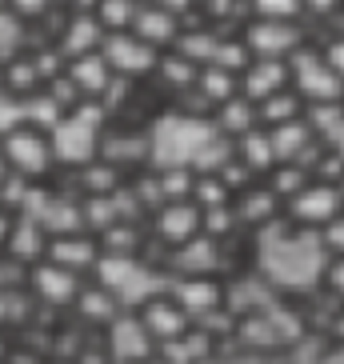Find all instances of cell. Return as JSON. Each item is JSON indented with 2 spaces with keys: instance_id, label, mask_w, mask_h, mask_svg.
<instances>
[{
  "instance_id": "cell-15",
  "label": "cell",
  "mask_w": 344,
  "mask_h": 364,
  "mask_svg": "<svg viewBox=\"0 0 344 364\" xmlns=\"http://www.w3.org/2000/svg\"><path fill=\"white\" fill-rule=\"evenodd\" d=\"M140 321L149 324V332L156 336V344H164V341H176V336H184V332L193 328V316L181 309V300L172 296L168 289L164 292H156L152 300H144L140 304Z\"/></svg>"
},
{
  "instance_id": "cell-28",
  "label": "cell",
  "mask_w": 344,
  "mask_h": 364,
  "mask_svg": "<svg viewBox=\"0 0 344 364\" xmlns=\"http://www.w3.org/2000/svg\"><path fill=\"white\" fill-rule=\"evenodd\" d=\"M124 181V172L117 168L112 161L97 156V161H88L85 168H76V184H80V196H112Z\"/></svg>"
},
{
  "instance_id": "cell-47",
  "label": "cell",
  "mask_w": 344,
  "mask_h": 364,
  "mask_svg": "<svg viewBox=\"0 0 344 364\" xmlns=\"http://www.w3.org/2000/svg\"><path fill=\"white\" fill-rule=\"evenodd\" d=\"M149 4H161V9L181 12V16H184V12H193V4H196V0H149Z\"/></svg>"
},
{
  "instance_id": "cell-45",
  "label": "cell",
  "mask_w": 344,
  "mask_h": 364,
  "mask_svg": "<svg viewBox=\"0 0 344 364\" xmlns=\"http://www.w3.org/2000/svg\"><path fill=\"white\" fill-rule=\"evenodd\" d=\"M340 4L344 0H304V12H312V16H333Z\"/></svg>"
},
{
  "instance_id": "cell-44",
  "label": "cell",
  "mask_w": 344,
  "mask_h": 364,
  "mask_svg": "<svg viewBox=\"0 0 344 364\" xmlns=\"http://www.w3.org/2000/svg\"><path fill=\"white\" fill-rule=\"evenodd\" d=\"M4 364H48L41 353H33V348H12L9 356H4Z\"/></svg>"
},
{
  "instance_id": "cell-11",
  "label": "cell",
  "mask_w": 344,
  "mask_h": 364,
  "mask_svg": "<svg viewBox=\"0 0 344 364\" xmlns=\"http://www.w3.org/2000/svg\"><path fill=\"white\" fill-rule=\"evenodd\" d=\"M24 289L33 292V300H41L44 309H72L80 289H85V277H76V272H68V268L53 264V260L44 257L28 268Z\"/></svg>"
},
{
  "instance_id": "cell-10",
  "label": "cell",
  "mask_w": 344,
  "mask_h": 364,
  "mask_svg": "<svg viewBox=\"0 0 344 364\" xmlns=\"http://www.w3.org/2000/svg\"><path fill=\"white\" fill-rule=\"evenodd\" d=\"M244 44L252 56L292 60V53L304 48V28H301V21H264V16H252L244 28Z\"/></svg>"
},
{
  "instance_id": "cell-54",
  "label": "cell",
  "mask_w": 344,
  "mask_h": 364,
  "mask_svg": "<svg viewBox=\"0 0 344 364\" xmlns=\"http://www.w3.org/2000/svg\"><path fill=\"white\" fill-rule=\"evenodd\" d=\"M0 4H4V0H0Z\"/></svg>"
},
{
  "instance_id": "cell-24",
  "label": "cell",
  "mask_w": 344,
  "mask_h": 364,
  "mask_svg": "<svg viewBox=\"0 0 344 364\" xmlns=\"http://www.w3.org/2000/svg\"><path fill=\"white\" fill-rule=\"evenodd\" d=\"M100 156L120 164H149V129H108L104 144H100Z\"/></svg>"
},
{
  "instance_id": "cell-3",
  "label": "cell",
  "mask_w": 344,
  "mask_h": 364,
  "mask_svg": "<svg viewBox=\"0 0 344 364\" xmlns=\"http://www.w3.org/2000/svg\"><path fill=\"white\" fill-rule=\"evenodd\" d=\"M108 132V108L100 100H80L76 108H68L60 124H56L48 136H53V152L56 164L65 168H85L88 161L100 156V144H104Z\"/></svg>"
},
{
  "instance_id": "cell-40",
  "label": "cell",
  "mask_w": 344,
  "mask_h": 364,
  "mask_svg": "<svg viewBox=\"0 0 344 364\" xmlns=\"http://www.w3.org/2000/svg\"><path fill=\"white\" fill-rule=\"evenodd\" d=\"M205 364H289L284 360V353H237V356H213V360H205Z\"/></svg>"
},
{
  "instance_id": "cell-51",
  "label": "cell",
  "mask_w": 344,
  "mask_h": 364,
  "mask_svg": "<svg viewBox=\"0 0 344 364\" xmlns=\"http://www.w3.org/2000/svg\"><path fill=\"white\" fill-rule=\"evenodd\" d=\"M0 88H4V65H0Z\"/></svg>"
},
{
  "instance_id": "cell-53",
  "label": "cell",
  "mask_w": 344,
  "mask_h": 364,
  "mask_svg": "<svg viewBox=\"0 0 344 364\" xmlns=\"http://www.w3.org/2000/svg\"><path fill=\"white\" fill-rule=\"evenodd\" d=\"M60 364H72V360H60Z\"/></svg>"
},
{
  "instance_id": "cell-21",
  "label": "cell",
  "mask_w": 344,
  "mask_h": 364,
  "mask_svg": "<svg viewBox=\"0 0 344 364\" xmlns=\"http://www.w3.org/2000/svg\"><path fill=\"white\" fill-rule=\"evenodd\" d=\"M132 33L136 36H144L149 44H156L161 53H168L172 44L181 41V33H184V16L181 12H168V9H161V4H140V12H136V24H132Z\"/></svg>"
},
{
  "instance_id": "cell-46",
  "label": "cell",
  "mask_w": 344,
  "mask_h": 364,
  "mask_svg": "<svg viewBox=\"0 0 344 364\" xmlns=\"http://www.w3.org/2000/svg\"><path fill=\"white\" fill-rule=\"evenodd\" d=\"M316 364H344V341H340V344H328Z\"/></svg>"
},
{
  "instance_id": "cell-38",
  "label": "cell",
  "mask_w": 344,
  "mask_h": 364,
  "mask_svg": "<svg viewBox=\"0 0 344 364\" xmlns=\"http://www.w3.org/2000/svg\"><path fill=\"white\" fill-rule=\"evenodd\" d=\"M4 4H9L21 21H28V24H41L44 16H53V12H56L53 0H4Z\"/></svg>"
},
{
  "instance_id": "cell-34",
  "label": "cell",
  "mask_w": 344,
  "mask_h": 364,
  "mask_svg": "<svg viewBox=\"0 0 344 364\" xmlns=\"http://www.w3.org/2000/svg\"><path fill=\"white\" fill-rule=\"evenodd\" d=\"M156 73H161V80L168 88H176V92H188V88L196 85V76H200V65H193L188 56H181L176 48H168V53H161V65H156Z\"/></svg>"
},
{
  "instance_id": "cell-16",
  "label": "cell",
  "mask_w": 344,
  "mask_h": 364,
  "mask_svg": "<svg viewBox=\"0 0 344 364\" xmlns=\"http://www.w3.org/2000/svg\"><path fill=\"white\" fill-rule=\"evenodd\" d=\"M168 292L181 300V309L200 321L208 312L225 309V284L216 277H168Z\"/></svg>"
},
{
  "instance_id": "cell-6",
  "label": "cell",
  "mask_w": 344,
  "mask_h": 364,
  "mask_svg": "<svg viewBox=\"0 0 344 364\" xmlns=\"http://www.w3.org/2000/svg\"><path fill=\"white\" fill-rule=\"evenodd\" d=\"M289 73H292V88L301 92L304 105H333V100H344V76L333 68V60L324 56V48H308L304 44L301 53H292L289 60Z\"/></svg>"
},
{
  "instance_id": "cell-17",
  "label": "cell",
  "mask_w": 344,
  "mask_h": 364,
  "mask_svg": "<svg viewBox=\"0 0 344 364\" xmlns=\"http://www.w3.org/2000/svg\"><path fill=\"white\" fill-rule=\"evenodd\" d=\"M48 260L60 268H68V272H76V277H92V268H97L100 260V240L92 232H65V236H53L48 240Z\"/></svg>"
},
{
  "instance_id": "cell-2",
  "label": "cell",
  "mask_w": 344,
  "mask_h": 364,
  "mask_svg": "<svg viewBox=\"0 0 344 364\" xmlns=\"http://www.w3.org/2000/svg\"><path fill=\"white\" fill-rule=\"evenodd\" d=\"M232 156V140L216 129L208 112H164L149 124V168L216 172Z\"/></svg>"
},
{
  "instance_id": "cell-43",
  "label": "cell",
  "mask_w": 344,
  "mask_h": 364,
  "mask_svg": "<svg viewBox=\"0 0 344 364\" xmlns=\"http://www.w3.org/2000/svg\"><path fill=\"white\" fill-rule=\"evenodd\" d=\"M16 208H4L0 204V252H4V245H9V236H12V225H16Z\"/></svg>"
},
{
  "instance_id": "cell-25",
  "label": "cell",
  "mask_w": 344,
  "mask_h": 364,
  "mask_svg": "<svg viewBox=\"0 0 344 364\" xmlns=\"http://www.w3.org/2000/svg\"><path fill=\"white\" fill-rule=\"evenodd\" d=\"M308 120H312V129H316L321 149L344 161V100H333V105H312L308 108Z\"/></svg>"
},
{
  "instance_id": "cell-35",
  "label": "cell",
  "mask_w": 344,
  "mask_h": 364,
  "mask_svg": "<svg viewBox=\"0 0 344 364\" xmlns=\"http://www.w3.org/2000/svg\"><path fill=\"white\" fill-rule=\"evenodd\" d=\"M144 0H97V21L104 24V33H124L136 24V12Z\"/></svg>"
},
{
  "instance_id": "cell-36",
  "label": "cell",
  "mask_w": 344,
  "mask_h": 364,
  "mask_svg": "<svg viewBox=\"0 0 344 364\" xmlns=\"http://www.w3.org/2000/svg\"><path fill=\"white\" fill-rule=\"evenodd\" d=\"M248 12L264 21H301L304 0H248Z\"/></svg>"
},
{
  "instance_id": "cell-7",
  "label": "cell",
  "mask_w": 344,
  "mask_h": 364,
  "mask_svg": "<svg viewBox=\"0 0 344 364\" xmlns=\"http://www.w3.org/2000/svg\"><path fill=\"white\" fill-rule=\"evenodd\" d=\"M340 213H344V188L336 181H321V176H312L301 193L284 200V216H289L292 225L316 228V232Z\"/></svg>"
},
{
  "instance_id": "cell-48",
  "label": "cell",
  "mask_w": 344,
  "mask_h": 364,
  "mask_svg": "<svg viewBox=\"0 0 344 364\" xmlns=\"http://www.w3.org/2000/svg\"><path fill=\"white\" fill-rule=\"evenodd\" d=\"M9 353H12V348L4 344V332H0V364H4V356H9Z\"/></svg>"
},
{
  "instance_id": "cell-42",
  "label": "cell",
  "mask_w": 344,
  "mask_h": 364,
  "mask_svg": "<svg viewBox=\"0 0 344 364\" xmlns=\"http://www.w3.org/2000/svg\"><path fill=\"white\" fill-rule=\"evenodd\" d=\"M324 56H328V60H333V68L344 76V36H333V41L324 44Z\"/></svg>"
},
{
  "instance_id": "cell-1",
  "label": "cell",
  "mask_w": 344,
  "mask_h": 364,
  "mask_svg": "<svg viewBox=\"0 0 344 364\" xmlns=\"http://www.w3.org/2000/svg\"><path fill=\"white\" fill-rule=\"evenodd\" d=\"M328 264H333V257H328L321 232L292 225L289 216H276L272 225L252 232V268L276 292L321 289Z\"/></svg>"
},
{
  "instance_id": "cell-33",
  "label": "cell",
  "mask_w": 344,
  "mask_h": 364,
  "mask_svg": "<svg viewBox=\"0 0 344 364\" xmlns=\"http://www.w3.org/2000/svg\"><path fill=\"white\" fill-rule=\"evenodd\" d=\"M216 44H220V33H213V28H188L184 24V33H181V41L172 44L181 56H188L193 65H213V56H216Z\"/></svg>"
},
{
  "instance_id": "cell-19",
  "label": "cell",
  "mask_w": 344,
  "mask_h": 364,
  "mask_svg": "<svg viewBox=\"0 0 344 364\" xmlns=\"http://www.w3.org/2000/svg\"><path fill=\"white\" fill-rule=\"evenodd\" d=\"M232 208H237V220H240V228H264V225H272L276 216H284V200H280L276 193H272V184H248L244 193H237L232 196Z\"/></svg>"
},
{
  "instance_id": "cell-37",
  "label": "cell",
  "mask_w": 344,
  "mask_h": 364,
  "mask_svg": "<svg viewBox=\"0 0 344 364\" xmlns=\"http://www.w3.org/2000/svg\"><path fill=\"white\" fill-rule=\"evenodd\" d=\"M21 124H24V97L0 88V136L12 132V129H21Z\"/></svg>"
},
{
  "instance_id": "cell-12",
  "label": "cell",
  "mask_w": 344,
  "mask_h": 364,
  "mask_svg": "<svg viewBox=\"0 0 344 364\" xmlns=\"http://www.w3.org/2000/svg\"><path fill=\"white\" fill-rule=\"evenodd\" d=\"M205 232V208L193 200V196H184V200H164L156 213H152V236L161 240L164 248H176L184 240H193V236Z\"/></svg>"
},
{
  "instance_id": "cell-18",
  "label": "cell",
  "mask_w": 344,
  "mask_h": 364,
  "mask_svg": "<svg viewBox=\"0 0 344 364\" xmlns=\"http://www.w3.org/2000/svg\"><path fill=\"white\" fill-rule=\"evenodd\" d=\"M292 85V73H289V60H272V56H252L248 68L240 73V92H244L252 105L269 100L272 92Z\"/></svg>"
},
{
  "instance_id": "cell-26",
  "label": "cell",
  "mask_w": 344,
  "mask_h": 364,
  "mask_svg": "<svg viewBox=\"0 0 344 364\" xmlns=\"http://www.w3.org/2000/svg\"><path fill=\"white\" fill-rule=\"evenodd\" d=\"M213 120H216V129L225 132L228 140H237L244 136L248 129H257L260 117H257V105L244 97V92H237V97H228L225 105H216L213 108Z\"/></svg>"
},
{
  "instance_id": "cell-32",
  "label": "cell",
  "mask_w": 344,
  "mask_h": 364,
  "mask_svg": "<svg viewBox=\"0 0 344 364\" xmlns=\"http://www.w3.org/2000/svg\"><path fill=\"white\" fill-rule=\"evenodd\" d=\"M97 240H100V252H112V257H132V252L144 248V232H140L136 220H117V225H108Z\"/></svg>"
},
{
  "instance_id": "cell-8",
  "label": "cell",
  "mask_w": 344,
  "mask_h": 364,
  "mask_svg": "<svg viewBox=\"0 0 344 364\" xmlns=\"http://www.w3.org/2000/svg\"><path fill=\"white\" fill-rule=\"evenodd\" d=\"M104 348L112 356V364H149V360H156V348L161 344L149 332V324L140 321L136 309H124L104 328Z\"/></svg>"
},
{
  "instance_id": "cell-5",
  "label": "cell",
  "mask_w": 344,
  "mask_h": 364,
  "mask_svg": "<svg viewBox=\"0 0 344 364\" xmlns=\"http://www.w3.org/2000/svg\"><path fill=\"white\" fill-rule=\"evenodd\" d=\"M0 156L4 168L24 176V181H48L56 168V152H53V136L36 124H21L0 136Z\"/></svg>"
},
{
  "instance_id": "cell-30",
  "label": "cell",
  "mask_w": 344,
  "mask_h": 364,
  "mask_svg": "<svg viewBox=\"0 0 344 364\" xmlns=\"http://www.w3.org/2000/svg\"><path fill=\"white\" fill-rule=\"evenodd\" d=\"M65 112H68V108L60 105L48 88H36V92L24 97V124H36V129H44V132H53Z\"/></svg>"
},
{
  "instance_id": "cell-27",
  "label": "cell",
  "mask_w": 344,
  "mask_h": 364,
  "mask_svg": "<svg viewBox=\"0 0 344 364\" xmlns=\"http://www.w3.org/2000/svg\"><path fill=\"white\" fill-rule=\"evenodd\" d=\"M72 309H76V316H80V324H100V328H108V324L117 321L120 312H124L117 300H112V292L100 289L97 280L80 289V296H76Z\"/></svg>"
},
{
  "instance_id": "cell-49",
  "label": "cell",
  "mask_w": 344,
  "mask_h": 364,
  "mask_svg": "<svg viewBox=\"0 0 344 364\" xmlns=\"http://www.w3.org/2000/svg\"><path fill=\"white\" fill-rule=\"evenodd\" d=\"M56 9H72V0H53Z\"/></svg>"
},
{
  "instance_id": "cell-41",
  "label": "cell",
  "mask_w": 344,
  "mask_h": 364,
  "mask_svg": "<svg viewBox=\"0 0 344 364\" xmlns=\"http://www.w3.org/2000/svg\"><path fill=\"white\" fill-rule=\"evenodd\" d=\"M72 364H112V356H108L104 341L100 344H80V353L72 356Z\"/></svg>"
},
{
  "instance_id": "cell-31",
  "label": "cell",
  "mask_w": 344,
  "mask_h": 364,
  "mask_svg": "<svg viewBox=\"0 0 344 364\" xmlns=\"http://www.w3.org/2000/svg\"><path fill=\"white\" fill-rule=\"evenodd\" d=\"M28 53V21H21L9 4H0V65Z\"/></svg>"
},
{
  "instance_id": "cell-14",
  "label": "cell",
  "mask_w": 344,
  "mask_h": 364,
  "mask_svg": "<svg viewBox=\"0 0 344 364\" xmlns=\"http://www.w3.org/2000/svg\"><path fill=\"white\" fill-rule=\"evenodd\" d=\"M104 24L97 21V12H65L60 16V33H56V53L65 60H76V56L100 53L104 44Z\"/></svg>"
},
{
  "instance_id": "cell-52",
  "label": "cell",
  "mask_w": 344,
  "mask_h": 364,
  "mask_svg": "<svg viewBox=\"0 0 344 364\" xmlns=\"http://www.w3.org/2000/svg\"><path fill=\"white\" fill-rule=\"evenodd\" d=\"M149 364H164V360H161V356H156V360H149Z\"/></svg>"
},
{
  "instance_id": "cell-23",
  "label": "cell",
  "mask_w": 344,
  "mask_h": 364,
  "mask_svg": "<svg viewBox=\"0 0 344 364\" xmlns=\"http://www.w3.org/2000/svg\"><path fill=\"white\" fill-rule=\"evenodd\" d=\"M232 156H237L252 176H269V172L280 164L276 149H272V132L264 129V124H257V129H248L244 136L232 140Z\"/></svg>"
},
{
  "instance_id": "cell-20",
  "label": "cell",
  "mask_w": 344,
  "mask_h": 364,
  "mask_svg": "<svg viewBox=\"0 0 344 364\" xmlns=\"http://www.w3.org/2000/svg\"><path fill=\"white\" fill-rule=\"evenodd\" d=\"M48 228L36 220V216H16V225H12V236H9V245H4V257L9 260H16V264H24V268H33L36 260H44L48 257Z\"/></svg>"
},
{
  "instance_id": "cell-22",
  "label": "cell",
  "mask_w": 344,
  "mask_h": 364,
  "mask_svg": "<svg viewBox=\"0 0 344 364\" xmlns=\"http://www.w3.org/2000/svg\"><path fill=\"white\" fill-rule=\"evenodd\" d=\"M65 73L68 80L76 85V92L85 100H100L108 92V85L117 80V73L108 68V60L100 53H88V56H76V60H65Z\"/></svg>"
},
{
  "instance_id": "cell-13",
  "label": "cell",
  "mask_w": 344,
  "mask_h": 364,
  "mask_svg": "<svg viewBox=\"0 0 344 364\" xmlns=\"http://www.w3.org/2000/svg\"><path fill=\"white\" fill-rule=\"evenodd\" d=\"M225 268V248L208 232L168 248V277H216Z\"/></svg>"
},
{
  "instance_id": "cell-29",
  "label": "cell",
  "mask_w": 344,
  "mask_h": 364,
  "mask_svg": "<svg viewBox=\"0 0 344 364\" xmlns=\"http://www.w3.org/2000/svg\"><path fill=\"white\" fill-rule=\"evenodd\" d=\"M308 112V105L301 100V92L296 88H280V92H272L269 100H260L257 105V117H260V124L264 129H276V124H289V120H296V117H304Z\"/></svg>"
},
{
  "instance_id": "cell-9",
  "label": "cell",
  "mask_w": 344,
  "mask_h": 364,
  "mask_svg": "<svg viewBox=\"0 0 344 364\" xmlns=\"http://www.w3.org/2000/svg\"><path fill=\"white\" fill-rule=\"evenodd\" d=\"M100 56L108 60V68L124 80H144L149 73H156L161 65V48L149 44L144 36H136L132 28L124 33H108L104 44H100Z\"/></svg>"
},
{
  "instance_id": "cell-50",
  "label": "cell",
  "mask_w": 344,
  "mask_h": 364,
  "mask_svg": "<svg viewBox=\"0 0 344 364\" xmlns=\"http://www.w3.org/2000/svg\"><path fill=\"white\" fill-rule=\"evenodd\" d=\"M4 172H9V168H4V156H0V181H4Z\"/></svg>"
},
{
  "instance_id": "cell-4",
  "label": "cell",
  "mask_w": 344,
  "mask_h": 364,
  "mask_svg": "<svg viewBox=\"0 0 344 364\" xmlns=\"http://www.w3.org/2000/svg\"><path fill=\"white\" fill-rule=\"evenodd\" d=\"M92 280L100 289L112 292L120 309H140L144 300H152L156 292L168 289V272L152 268L149 260L132 252V257H112V252H100L97 268H92Z\"/></svg>"
},
{
  "instance_id": "cell-39",
  "label": "cell",
  "mask_w": 344,
  "mask_h": 364,
  "mask_svg": "<svg viewBox=\"0 0 344 364\" xmlns=\"http://www.w3.org/2000/svg\"><path fill=\"white\" fill-rule=\"evenodd\" d=\"M321 240H324V248H328V257H344V213L333 216V220L321 228Z\"/></svg>"
}]
</instances>
